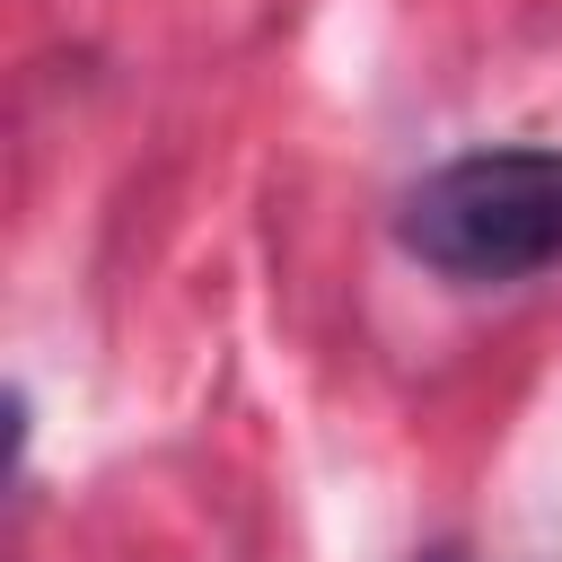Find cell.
<instances>
[{"instance_id": "1", "label": "cell", "mask_w": 562, "mask_h": 562, "mask_svg": "<svg viewBox=\"0 0 562 562\" xmlns=\"http://www.w3.org/2000/svg\"><path fill=\"white\" fill-rule=\"evenodd\" d=\"M404 246L448 281H527L562 263V149L509 140L430 167L404 193Z\"/></svg>"}]
</instances>
